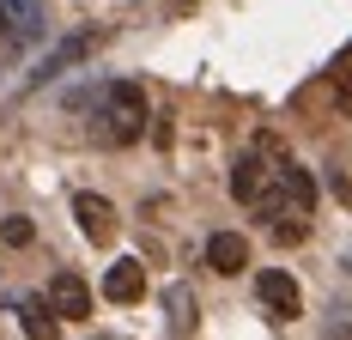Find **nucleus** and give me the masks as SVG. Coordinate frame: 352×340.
I'll list each match as a JSON object with an SVG mask.
<instances>
[{
	"mask_svg": "<svg viewBox=\"0 0 352 340\" xmlns=\"http://www.w3.org/2000/svg\"><path fill=\"white\" fill-rule=\"evenodd\" d=\"M280 182H285V201L298 206V213H310V206H316V176H310L304 164L280 158Z\"/></svg>",
	"mask_w": 352,
	"mask_h": 340,
	"instance_id": "nucleus-9",
	"label": "nucleus"
},
{
	"mask_svg": "<svg viewBox=\"0 0 352 340\" xmlns=\"http://www.w3.org/2000/svg\"><path fill=\"white\" fill-rule=\"evenodd\" d=\"M6 12H12V31L19 36H43V12H36L31 0H6Z\"/></svg>",
	"mask_w": 352,
	"mask_h": 340,
	"instance_id": "nucleus-12",
	"label": "nucleus"
},
{
	"mask_svg": "<svg viewBox=\"0 0 352 340\" xmlns=\"http://www.w3.org/2000/svg\"><path fill=\"white\" fill-rule=\"evenodd\" d=\"M310 237V225H304V219H285V225H274V243H285V249H292V243H304Z\"/></svg>",
	"mask_w": 352,
	"mask_h": 340,
	"instance_id": "nucleus-14",
	"label": "nucleus"
},
{
	"mask_svg": "<svg viewBox=\"0 0 352 340\" xmlns=\"http://www.w3.org/2000/svg\"><path fill=\"white\" fill-rule=\"evenodd\" d=\"M340 79V109H352V73H334Z\"/></svg>",
	"mask_w": 352,
	"mask_h": 340,
	"instance_id": "nucleus-15",
	"label": "nucleus"
},
{
	"mask_svg": "<svg viewBox=\"0 0 352 340\" xmlns=\"http://www.w3.org/2000/svg\"><path fill=\"white\" fill-rule=\"evenodd\" d=\"M104 298H109V304H140V298H146V268L134 262V255L109 262V273H104Z\"/></svg>",
	"mask_w": 352,
	"mask_h": 340,
	"instance_id": "nucleus-4",
	"label": "nucleus"
},
{
	"mask_svg": "<svg viewBox=\"0 0 352 340\" xmlns=\"http://www.w3.org/2000/svg\"><path fill=\"white\" fill-rule=\"evenodd\" d=\"M255 298H261V310H267L274 322H298V316H304V292H298V279L280 273V268H267L255 279Z\"/></svg>",
	"mask_w": 352,
	"mask_h": 340,
	"instance_id": "nucleus-3",
	"label": "nucleus"
},
{
	"mask_svg": "<svg viewBox=\"0 0 352 340\" xmlns=\"http://www.w3.org/2000/svg\"><path fill=\"white\" fill-rule=\"evenodd\" d=\"M73 219H79V231L91 243H109V219H116V213H109L104 195H85V189H79V195H73Z\"/></svg>",
	"mask_w": 352,
	"mask_h": 340,
	"instance_id": "nucleus-7",
	"label": "nucleus"
},
{
	"mask_svg": "<svg viewBox=\"0 0 352 340\" xmlns=\"http://www.w3.org/2000/svg\"><path fill=\"white\" fill-rule=\"evenodd\" d=\"M12 36V12H6V0H0V43Z\"/></svg>",
	"mask_w": 352,
	"mask_h": 340,
	"instance_id": "nucleus-16",
	"label": "nucleus"
},
{
	"mask_svg": "<svg viewBox=\"0 0 352 340\" xmlns=\"http://www.w3.org/2000/svg\"><path fill=\"white\" fill-rule=\"evenodd\" d=\"M36 237V225L31 219H25V213H12V219H6V225H0V243H12V249H25V243Z\"/></svg>",
	"mask_w": 352,
	"mask_h": 340,
	"instance_id": "nucleus-13",
	"label": "nucleus"
},
{
	"mask_svg": "<svg viewBox=\"0 0 352 340\" xmlns=\"http://www.w3.org/2000/svg\"><path fill=\"white\" fill-rule=\"evenodd\" d=\"M19 316H25V334H36V340H55V334H61V322H55V304H49V298H19Z\"/></svg>",
	"mask_w": 352,
	"mask_h": 340,
	"instance_id": "nucleus-10",
	"label": "nucleus"
},
{
	"mask_svg": "<svg viewBox=\"0 0 352 340\" xmlns=\"http://www.w3.org/2000/svg\"><path fill=\"white\" fill-rule=\"evenodd\" d=\"M49 304H55V316L79 322V316H91V286H85L79 273H55V279H49Z\"/></svg>",
	"mask_w": 352,
	"mask_h": 340,
	"instance_id": "nucleus-5",
	"label": "nucleus"
},
{
	"mask_svg": "<svg viewBox=\"0 0 352 340\" xmlns=\"http://www.w3.org/2000/svg\"><path fill=\"white\" fill-rule=\"evenodd\" d=\"M104 134L116 140V146H134V140L146 134V92L140 85H109L104 92Z\"/></svg>",
	"mask_w": 352,
	"mask_h": 340,
	"instance_id": "nucleus-2",
	"label": "nucleus"
},
{
	"mask_svg": "<svg viewBox=\"0 0 352 340\" xmlns=\"http://www.w3.org/2000/svg\"><path fill=\"white\" fill-rule=\"evenodd\" d=\"M231 195H237L243 206H255L261 219H274V213L285 206V182H280V170H261V158H237Z\"/></svg>",
	"mask_w": 352,
	"mask_h": 340,
	"instance_id": "nucleus-1",
	"label": "nucleus"
},
{
	"mask_svg": "<svg viewBox=\"0 0 352 340\" xmlns=\"http://www.w3.org/2000/svg\"><path fill=\"white\" fill-rule=\"evenodd\" d=\"M164 316H170L176 334H195V292H188V286H170V292H164Z\"/></svg>",
	"mask_w": 352,
	"mask_h": 340,
	"instance_id": "nucleus-11",
	"label": "nucleus"
},
{
	"mask_svg": "<svg viewBox=\"0 0 352 340\" xmlns=\"http://www.w3.org/2000/svg\"><path fill=\"white\" fill-rule=\"evenodd\" d=\"M207 268L225 273V279L243 273L249 268V237H237V231H212V237H207Z\"/></svg>",
	"mask_w": 352,
	"mask_h": 340,
	"instance_id": "nucleus-6",
	"label": "nucleus"
},
{
	"mask_svg": "<svg viewBox=\"0 0 352 340\" xmlns=\"http://www.w3.org/2000/svg\"><path fill=\"white\" fill-rule=\"evenodd\" d=\"M91 49H98V36H67V43H61V49H55V55H49V61H43V67L31 73V85L55 79V73H61V67H73V61H85Z\"/></svg>",
	"mask_w": 352,
	"mask_h": 340,
	"instance_id": "nucleus-8",
	"label": "nucleus"
}]
</instances>
